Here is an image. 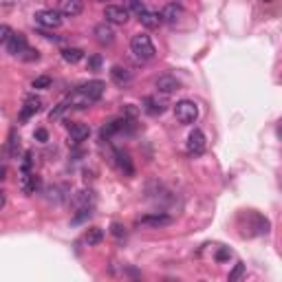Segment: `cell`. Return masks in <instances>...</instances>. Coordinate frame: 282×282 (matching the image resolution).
I'll return each mask as SVG.
<instances>
[{"mask_svg":"<svg viewBox=\"0 0 282 282\" xmlns=\"http://www.w3.org/2000/svg\"><path fill=\"white\" fill-rule=\"evenodd\" d=\"M229 258H232V251H229L227 247H220L218 251H216V262H227Z\"/></svg>","mask_w":282,"mask_h":282,"instance_id":"obj_32","label":"cell"},{"mask_svg":"<svg viewBox=\"0 0 282 282\" xmlns=\"http://www.w3.org/2000/svg\"><path fill=\"white\" fill-rule=\"evenodd\" d=\"M42 110V100L37 95H29L22 104V110H20V121H27L35 115V112Z\"/></svg>","mask_w":282,"mask_h":282,"instance_id":"obj_7","label":"cell"},{"mask_svg":"<svg viewBox=\"0 0 282 282\" xmlns=\"http://www.w3.org/2000/svg\"><path fill=\"white\" fill-rule=\"evenodd\" d=\"M110 79L117 86H126V84L133 82V70L126 67H112L110 69Z\"/></svg>","mask_w":282,"mask_h":282,"instance_id":"obj_17","label":"cell"},{"mask_svg":"<svg viewBox=\"0 0 282 282\" xmlns=\"http://www.w3.org/2000/svg\"><path fill=\"white\" fill-rule=\"evenodd\" d=\"M168 108V102L166 100H159V97H145L143 100V112L150 117H157V115H163Z\"/></svg>","mask_w":282,"mask_h":282,"instance_id":"obj_9","label":"cell"},{"mask_svg":"<svg viewBox=\"0 0 282 282\" xmlns=\"http://www.w3.org/2000/svg\"><path fill=\"white\" fill-rule=\"evenodd\" d=\"M67 108H69V104H67V102H60V104L55 106V108H53V110H51V112H49V119H51V121L60 119V117L64 115V110H67Z\"/></svg>","mask_w":282,"mask_h":282,"instance_id":"obj_27","label":"cell"},{"mask_svg":"<svg viewBox=\"0 0 282 282\" xmlns=\"http://www.w3.org/2000/svg\"><path fill=\"white\" fill-rule=\"evenodd\" d=\"M31 166H34V154L25 152V161H22V172H31Z\"/></svg>","mask_w":282,"mask_h":282,"instance_id":"obj_34","label":"cell"},{"mask_svg":"<svg viewBox=\"0 0 282 282\" xmlns=\"http://www.w3.org/2000/svg\"><path fill=\"white\" fill-rule=\"evenodd\" d=\"M97 2H108V0H97Z\"/></svg>","mask_w":282,"mask_h":282,"instance_id":"obj_40","label":"cell"},{"mask_svg":"<svg viewBox=\"0 0 282 282\" xmlns=\"http://www.w3.org/2000/svg\"><path fill=\"white\" fill-rule=\"evenodd\" d=\"M104 91H106V84L100 82V79H93V82L82 84L75 91H70L64 102L69 104V108H86L95 104V102H100L104 97Z\"/></svg>","mask_w":282,"mask_h":282,"instance_id":"obj_1","label":"cell"},{"mask_svg":"<svg viewBox=\"0 0 282 282\" xmlns=\"http://www.w3.org/2000/svg\"><path fill=\"white\" fill-rule=\"evenodd\" d=\"M139 22H141V27H145V29H157V27L161 25V13L148 11V9H145L143 13H139Z\"/></svg>","mask_w":282,"mask_h":282,"instance_id":"obj_20","label":"cell"},{"mask_svg":"<svg viewBox=\"0 0 282 282\" xmlns=\"http://www.w3.org/2000/svg\"><path fill=\"white\" fill-rule=\"evenodd\" d=\"M137 115H139L137 108H135L133 104H126V108H124V117H128V119H137Z\"/></svg>","mask_w":282,"mask_h":282,"instance_id":"obj_35","label":"cell"},{"mask_svg":"<svg viewBox=\"0 0 282 282\" xmlns=\"http://www.w3.org/2000/svg\"><path fill=\"white\" fill-rule=\"evenodd\" d=\"M262 2H271V0H262Z\"/></svg>","mask_w":282,"mask_h":282,"instance_id":"obj_41","label":"cell"},{"mask_svg":"<svg viewBox=\"0 0 282 282\" xmlns=\"http://www.w3.org/2000/svg\"><path fill=\"white\" fill-rule=\"evenodd\" d=\"M20 58L25 60V62H37V60H40V51H37V49H29V46H27L25 53H22Z\"/></svg>","mask_w":282,"mask_h":282,"instance_id":"obj_28","label":"cell"},{"mask_svg":"<svg viewBox=\"0 0 282 282\" xmlns=\"http://www.w3.org/2000/svg\"><path fill=\"white\" fill-rule=\"evenodd\" d=\"M100 69H102V55L88 58V70H100Z\"/></svg>","mask_w":282,"mask_h":282,"instance_id":"obj_33","label":"cell"},{"mask_svg":"<svg viewBox=\"0 0 282 282\" xmlns=\"http://www.w3.org/2000/svg\"><path fill=\"white\" fill-rule=\"evenodd\" d=\"M157 91L159 93H163V95H170V93H175V91H178L181 88V82L175 77V75H161V77L157 79Z\"/></svg>","mask_w":282,"mask_h":282,"instance_id":"obj_10","label":"cell"},{"mask_svg":"<svg viewBox=\"0 0 282 282\" xmlns=\"http://www.w3.org/2000/svg\"><path fill=\"white\" fill-rule=\"evenodd\" d=\"M16 4H18V0H0V7H4V9H11Z\"/></svg>","mask_w":282,"mask_h":282,"instance_id":"obj_37","label":"cell"},{"mask_svg":"<svg viewBox=\"0 0 282 282\" xmlns=\"http://www.w3.org/2000/svg\"><path fill=\"white\" fill-rule=\"evenodd\" d=\"M102 241H104V232H102L100 227H88L86 234H84V243H86L88 247H97Z\"/></svg>","mask_w":282,"mask_h":282,"instance_id":"obj_21","label":"cell"},{"mask_svg":"<svg viewBox=\"0 0 282 282\" xmlns=\"http://www.w3.org/2000/svg\"><path fill=\"white\" fill-rule=\"evenodd\" d=\"M84 11L82 0H60V13L67 18H75Z\"/></svg>","mask_w":282,"mask_h":282,"instance_id":"obj_14","label":"cell"},{"mask_svg":"<svg viewBox=\"0 0 282 282\" xmlns=\"http://www.w3.org/2000/svg\"><path fill=\"white\" fill-rule=\"evenodd\" d=\"M181 18H183V7H181V4L170 2V4H166V7H163V11H161V22H168V25H176Z\"/></svg>","mask_w":282,"mask_h":282,"instance_id":"obj_11","label":"cell"},{"mask_svg":"<svg viewBox=\"0 0 282 282\" xmlns=\"http://www.w3.org/2000/svg\"><path fill=\"white\" fill-rule=\"evenodd\" d=\"M95 40L100 44H112L115 42V31H112V27L108 22H102V25L95 27Z\"/></svg>","mask_w":282,"mask_h":282,"instance_id":"obj_18","label":"cell"},{"mask_svg":"<svg viewBox=\"0 0 282 282\" xmlns=\"http://www.w3.org/2000/svg\"><path fill=\"white\" fill-rule=\"evenodd\" d=\"M42 181L37 175H31V172H22L20 176V190L25 192V194H35L37 190H40Z\"/></svg>","mask_w":282,"mask_h":282,"instance_id":"obj_12","label":"cell"},{"mask_svg":"<svg viewBox=\"0 0 282 282\" xmlns=\"http://www.w3.org/2000/svg\"><path fill=\"white\" fill-rule=\"evenodd\" d=\"M93 203H95V194H93L91 190H82V192H77V194L73 196V205L77 210L93 208Z\"/></svg>","mask_w":282,"mask_h":282,"instance_id":"obj_19","label":"cell"},{"mask_svg":"<svg viewBox=\"0 0 282 282\" xmlns=\"http://www.w3.org/2000/svg\"><path fill=\"white\" fill-rule=\"evenodd\" d=\"M18 152H20V139H18L16 128H11V133H9V157H18Z\"/></svg>","mask_w":282,"mask_h":282,"instance_id":"obj_23","label":"cell"},{"mask_svg":"<svg viewBox=\"0 0 282 282\" xmlns=\"http://www.w3.org/2000/svg\"><path fill=\"white\" fill-rule=\"evenodd\" d=\"M185 148H187V154H203V150H205V135H203V130H199V128L192 130V133L187 135Z\"/></svg>","mask_w":282,"mask_h":282,"instance_id":"obj_6","label":"cell"},{"mask_svg":"<svg viewBox=\"0 0 282 282\" xmlns=\"http://www.w3.org/2000/svg\"><path fill=\"white\" fill-rule=\"evenodd\" d=\"M126 9H128V13L133 11V13H143L145 11V4L141 2V0H126Z\"/></svg>","mask_w":282,"mask_h":282,"instance_id":"obj_25","label":"cell"},{"mask_svg":"<svg viewBox=\"0 0 282 282\" xmlns=\"http://www.w3.org/2000/svg\"><path fill=\"white\" fill-rule=\"evenodd\" d=\"M4 178H7V168H4V166H0V183H2Z\"/></svg>","mask_w":282,"mask_h":282,"instance_id":"obj_38","label":"cell"},{"mask_svg":"<svg viewBox=\"0 0 282 282\" xmlns=\"http://www.w3.org/2000/svg\"><path fill=\"white\" fill-rule=\"evenodd\" d=\"M11 35H13L11 27H9V25H0V44H7Z\"/></svg>","mask_w":282,"mask_h":282,"instance_id":"obj_31","label":"cell"},{"mask_svg":"<svg viewBox=\"0 0 282 282\" xmlns=\"http://www.w3.org/2000/svg\"><path fill=\"white\" fill-rule=\"evenodd\" d=\"M175 115H176V119L181 121V124L190 126V124H194V121L199 119V106H196L192 100H181V102H176L175 104Z\"/></svg>","mask_w":282,"mask_h":282,"instance_id":"obj_3","label":"cell"},{"mask_svg":"<svg viewBox=\"0 0 282 282\" xmlns=\"http://www.w3.org/2000/svg\"><path fill=\"white\" fill-rule=\"evenodd\" d=\"M62 60L69 64H77L79 60H84V51L77 49V46H70V49H64L62 51Z\"/></svg>","mask_w":282,"mask_h":282,"instance_id":"obj_22","label":"cell"},{"mask_svg":"<svg viewBox=\"0 0 282 282\" xmlns=\"http://www.w3.org/2000/svg\"><path fill=\"white\" fill-rule=\"evenodd\" d=\"M51 84H53V79H51L49 75H40V77H35L34 82H31V86L34 88H51Z\"/></svg>","mask_w":282,"mask_h":282,"instance_id":"obj_26","label":"cell"},{"mask_svg":"<svg viewBox=\"0 0 282 282\" xmlns=\"http://www.w3.org/2000/svg\"><path fill=\"white\" fill-rule=\"evenodd\" d=\"M35 22L40 27H46V29H58L62 25V13L53 11V9H40V11L34 13Z\"/></svg>","mask_w":282,"mask_h":282,"instance_id":"obj_4","label":"cell"},{"mask_svg":"<svg viewBox=\"0 0 282 282\" xmlns=\"http://www.w3.org/2000/svg\"><path fill=\"white\" fill-rule=\"evenodd\" d=\"M4 203H7V196H4V192L0 190V210L4 208Z\"/></svg>","mask_w":282,"mask_h":282,"instance_id":"obj_39","label":"cell"},{"mask_svg":"<svg viewBox=\"0 0 282 282\" xmlns=\"http://www.w3.org/2000/svg\"><path fill=\"white\" fill-rule=\"evenodd\" d=\"M243 274H245V265H243V262H238V265L232 269V274H229V282L241 280V278H243Z\"/></svg>","mask_w":282,"mask_h":282,"instance_id":"obj_29","label":"cell"},{"mask_svg":"<svg viewBox=\"0 0 282 282\" xmlns=\"http://www.w3.org/2000/svg\"><path fill=\"white\" fill-rule=\"evenodd\" d=\"M25 49H27V35L13 34L11 37H9V42H7V53L9 55H16V58H20V55L25 53Z\"/></svg>","mask_w":282,"mask_h":282,"instance_id":"obj_13","label":"cell"},{"mask_svg":"<svg viewBox=\"0 0 282 282\" xmlns=\"http://www.w3.org/2000/svg\"><path fill=\"white\" fill-rule=\"evenodd\" d=\"M141 225H148V227H166V225H172V216L163 214V212H157V214H145L139 218Z\"/></svg>","mask_w":282,"mask_h":282,"instance_id":"obj_8","label":"cell"},{"mask_svg":"<svg viewBox=\"0 0 282 282\" xmlns=\"http://www.w3.org/2000/svg\"><path fill=\"white\" fill-rule=\"evenodd\" d=\"M130 51H133L139 60H143V62H148V60H152L154 55H157V49H154L152 40L145 34L133 35V40H130Z\"/></svg>","mask_w":282,"mask_h":282,"instance_id":"obj_2","label":"cell"},{"mask_svg":"<svg viewBox=\"0 0 282 282\" xmlns=\"http://www.w3.org/2000/svg\"><path fill=\"white\" fill-rule=\"evenodd\" d=\"M128 9L126 7H117V4H108L104 9V18L108 25H126L128 22Z\"/></svg>","mask_w":282,"mask_h":282,"instance_id":"obj_5","label":"cell"},{"mask_svg":"<svg viewBox=\"0 0 282 282\" xmlns=\"http://www.w3.org/2000/svg\"><path fill=\"white\" fill-rule=\"evenodd\" d=\"M112 157H115V163H117V168H119L124 175H135V168H133V161H130V154L128 152H124V150H115L112 152Z\"/></svg>","mask_w":282,"mask_h":282,"instance_id":"obj_16","label":"cell"},{"mask_svg":"<svg viewBox=\"0 0 282 282\" xmlns=\"http://www.w3.org/2000/svg\"><path fill=\"white\" fill-rule=\"evenodd\" d=\"M69 133H70V141H73L75 145L91 137V128H88V124H69Z\"/></svg>","mask_w":282,"mask_h":282,"instance_id":"obj_15","label":"cell"},{"mask_svg":"<svg viewBox=\"0 0 282 282\" xmlns=\"http://www.w3.org/2000/svg\"><path fill=\"white\" fill-rule=\"evenodd\" d=\"M62 192H64V187L53 185V187H49V190H46V194H49L51 201H55V203H62V201L67 199V194H62Z\"/></svg>","mask_w":282,"mask_h":282,"instance_id":"obj_24","label":"cell"},{"mask_svg":"<svg viewBox=\"0 0 282 282\" xmlns=\"http://www.w3.org/2000/svg\"><path fill=\"white\" fill-rule=\"evenodd\" d=\"M34 137H35V141H40V143H44V141H49V133H46L44 128H37Z\"/></svg>","mask_w":282,"mask_h":282,"instance_id":"obj_36","label":"cell"},{"mask_svg":"<svg viewBox=\"0 0 282 282\" xmlns=\"http://www.w3.org/2000/svg\"><path fill=\"white\" fill-rule=\"evenodd\" d=\"M0 157H2V150H0Z\"/></svg>","mask_w":282,"mask_h":282,"instance_id":"obj_42","label":"cell"},{"mask_svg":"<svg viewBox=\"0 0 282 282\" xmlns=\"http://www.w3.org/2000/svg\"><path fill=\"white\" fill-rule=\"evenodd\" d=\"M110 234L121 241V238H126V227H124L121 223H112V225H110Z\"/></svg>","mask_w":282,"mask_h":282,"instance_id":"obj_30","label":"cell"}]
</instances>
